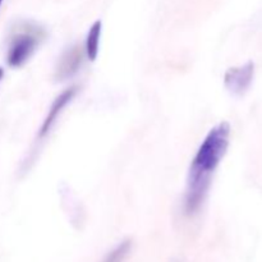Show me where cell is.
Segmentation results:
<instances>
[{
    "mask_svg": "<svg viewBox=\"0 0 262 262\" xmlns=\"http://www.w3.org/2000/svg\"><path fill=\"white\" fill-rule=\"evenodd\" d=\"M230 140V124L222 122L209 130L189 165L183 210L194 216L202 209L211 186V177L227 154Z\"/></svg>",
    "mask_w": 262,
    "mask_h": 262,
    "instance_id": "6da1fadb",
    "label": "cell"
},
{
    "mask_svg": "<svg viewBox=\"0 0 262 262\" xmlns=\"http://www.w3.org/2000/svg\"><path fill=\"white\" fill-rule=\"evenodd\" d=\"M45 28L32 20H19L15 23L8 41L7 64L10 68H20L25 66L41 43L46 40Z\"/></svg>",
    "mask_w": 262,
    "mask_h": 262,
    "instance_id": "7a4b0ae2",
    "label": "cell"
},
{
    "mask_svg": "<svg viewBox=\"0 0 262 262\" xmlns=\"http://www.w3.org/2000/svg\"><path fill=\"white\" fill-rule=\"evenodd\" d=\"M84 48L79 43H73L63 51L54 71V78L58 82H64L76 76L83 64Z\"/></svg>",
    "mask_w": 262,
    "mask_h": 262,
    "instance_id": "3957f363",
    "label": "cell"
},
{
    "mask_svg": "<svg viewBox=\"0 0 262 262\" xmlns=\"http://www.w3.org/2000/svg\"><path fill=\"white\" fill-rule=\"evenodd\" d=\"M255 77V64L247 61L239 67H232L224 74V86L233 96H243L250 90Z\"/></svg>",
    "mask_w": 262,
    "mask_h": 262,
    "instance_id": "277c9868",
    "label": "cell"
},
{
    "mask_svg": "<svg viewBox=\"0 0 262 262\" xmlns=\"http://www.w3.org/2000/svg\"><path fill=\"white\" fill-rule=\"evenodd\" d=\"M79 87L77 84L73 86H69L68 89L63 90L55 99L51 102L50 107H49V112L46 114L45 119H43L42 124H41L40 129H38V138H45L46 136L50 133L51 128L54 127L55 122L58 120L59 115L63 113V110L66 109L67 105H69L72 102V100L76 97V95L78 94Z\"/></svg>",
    "mask_w": 262,
    "mask_h": 262,
    "instance_id": "5b68a950",
    "label": "cell"
},
{
    "mask_svg": "<svg viewBox=\"0 0 262 262\" xmlns=\"http://www.w3.org/2000/svg\"><path fill=\"white\" fill-rule=\"evenodd\" d=\"M102 32V22L101 20H95L90 27L86 36V42H84V53L90 61H95L97 59L100 50V38Z\"/></svg>",
    "mask_w": 262,
    "mask_h": 262,
    "instance_id": "8992f818",
    "label": "cell"
},
{
    "mask_svg": "<svg viewBox=\"0 0 262 262\" xmlns=\"http://www.w3.org/2000/svg\"><path fill=\"white\" fill-rule=\"evenodd\" d=\"M132 248L133 241L127 238V239L118 243L112 251H109V252L105 255V257L102 258L101 262H125L128 256H129V253L132 252Z\"/></svg>",
    "mask_w": 262,
    "mask_h": 262,
    "instance_id": "52a82bcc",
    "label": "cell"
},
{
    "mask_svg": "<svg viewBox=\"0 0 262 262\" xmlns=\"http://www.w3.org/2000/svg\"><path fill=\"white\" fill-rule=\"evenodd\" d=\"M3 77H4V69H3V67H0V82H2Z\"/></svg>",
    "mask_w": 262,
    "mask_h": 262,
    "instance_id": "ba28073f",
    "label": "cell"
},
{
    "mask_svg": "<svg viewBox=\"0 0 262 262\" xmlns=\"http://www.w3.org/2000/svg\"><path fill=\"white\" fill-rule=\"evenodd\" d=\"M2 4H3V0H0V7H2Z\"/></svg>",
    "mask_w": 262,
    "mask_h": 262,
    "instance_id": "9c48e42d",
    "label": "cell"
},
{
    "mask_svg": "<svg viewBox=\"0 0 262 262\" xmlns=\"http://www.w3.org/2000/svg\"><path fill=\"white\" fill-rule=\"evenodd\" d=\"M176 262H177V261H176Z\"/></svg>",
    "mask_w": 262,
    "mask_h": 262,
    "instance_id": "30bf717a",
    "label": "cell"
}]
</instances>
